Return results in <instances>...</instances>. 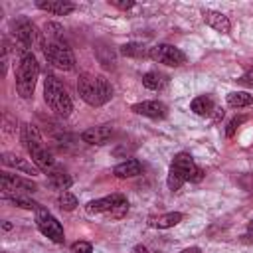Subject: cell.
<instances>
[{"label": "cell", "instance_id": "1", "mask_svg": "<svg viewBox=\"0 0 253 253\" xmlns=\"http://www.w3.org/2000/svg\"><path fill=\"white\" fill-rule=\"evenodd\" d=\"M77 91L79 97L91 107H101L113 97V87L109 79L99 73H81L77 79Z\"/></svg>", "mask_w": 253, "mask_h": 253}, {"label": "cell", "instance_id": "2", "mask_svg": "<svg viewBox=\"0 0 253 253\" xmlns=\"http://www.w3.org/2000/svg\"><path fill=\"white\" fill-rule=\"evenodd\" d=\"M202 178H204V172L202 168L196 166L194 158L188 152H178L170 164L166 184H168V190L176 192L184 186V182H200Z\"/></svg>", "mask_w": 253, "mask_h": 253}, {"label": "cell", "instance_id": "3", "mask_svg": "<svg viewBox=\"0 0 253 253\" xmlns=\"http://www.w3.org/2000/svg\"><path fill=\"white\" fill-rule=\"evenodd\" d=\"M40 75V63L30 49H22L18 69H16V91L22 99H30L34 95L36 83Z\"/></svg>", "mask_w": 253, "mask_h": 253}, {"label": "cell", "instance_id": "4", "mask_svg": "<svg viewBox=\"0 0 253 253\" xmlns=\"http://www.w3.org/2000/svg\"><path fill=\"white\" fill-rule=\"evenodd\" d=\"M22 142H24L26 150L30 152L32 162H34L40 170L47 172L49 168H53L55 160H53L51 152L45 148V144H43V140H42V134H40V130H38L34 125H24V126H22Z\"/></svg>", "mask_w": 253, "mask_h": 253}, {"label": "cell", "instance_id": "5", "mask_svg": "<svg viewBox=\"0 0 253 253\" xmlns=\"http://www.w3.org/2000/svg\"><path fill=\"white\" fill-rule=\"evenodd\" d=\"M43 99L49 105V109L59 117H69L73 111V101L67 95L65 87L55 75H45L43 79Z\"/></svg>", "mask_w": 253, "mask_h": 253}, {"label": "cell", "instance_id": "6", "mask_svg": "<svg viewBox=\"0 0 253 253\" xmlns=\"http://www.w3.org/2000/svg\"><path fill=\"white\" fill-rule=\"evenodd\" d=\"M42 49H43L45 59H47L51 65H55L57 69L71 71V69L75 67L73 51H71V47H69L63 40H47V42H43Z\"/></svg>", "mask_w": 253, "mask_h": 253}, {"label": "cell", "instance_id": "7", "mask_svg": "<svg viewBox=\"0 0 253 253\" xmlns=\"http://www.w3.org/2000/svg\"><path fill=\"white\" fill-rule=\"evenodd\" d=\"M85 210L89 213H111L113 217H123L128 210V204L123 194H111V196L89 202L85 206Z\"/></svg>", "mask_w": 253, "mask_h": 253}, {"label": "cell", "instance_id": "8", "mask_svg": "<svg viewBox=\"0 0 253 253\" xmlns=\"http://www.w3.org/2000/svg\"><path fill=\"white\" fill-rule=\"evenodd\" d=\"M36 223H38V229H40L45 237H49L53 243H63L65 233H63L61 223H59L45 208H42V206L36 210Z\"/></svg>", "mask_w": 253, "mask_h": 253}, {"label": "cell", "instance_id": "9", "mask_svg": "<svg viewBox=\"0 0 253 253\" xmlns=\"http://www.w3.org/2000/svg\"><path fill=\"white\" fill-rule=\"evenodd\" d=\"M12 34H14L16 40L20 42L22 49H30L34 43L43 45L38 28H36L28 18H18V20H14V22H12Z\"/></svg>", "mask_w": 253, "mask_h": 253}, {"label": "cell", "instance_id": "10", "mask_svg": "<svg viewBox=\"0 0 253 253\" xmlns=\"http://www.w3.org/2000/svg\"><path fill=\"white\" fill-rule=\"evenodd\" d=\"M148 55H150V59H154L158 63H164L168 67H180L186 61L184 51L174 47V45H170V43H158V45L150 47Z\"/></svg>", "mask_w": 253, "mask_h": 253}, {"label": "cell", "instance_id": "11", "mask_svg": "<svg viewBox=\"0 0 253 253\" xmlns=\"http://www.w3.org/2000/svg\"><path fill=\"white\" fill-rule=\"evenodd\" d=\"M38 186L32 182V180H24L16 174H10V172H2V194H18L22 196L24 194H30V192H36Z\"/></svg>", "mask_w": 253, "mask_h": 253}, {"label": "cell", "instance_id": "12", "mask_svg": "<svg viewBox=\"0 0 253 253\" xmlns=\"http://www.w3.org/2000/svg\"><path fill=\"white\" fill-rule=\"evenodd\" d=\"M132 111L136 115H142V117H150V119H164L168 109L162 101H142V103H134L132 105Z\"/></svg>", "mask_w": 253, "mask_h": 253}, {"label": "cell", "instance_id": "13", "mask_svg": "<svg viewBox=\"0 0 253 253\" xmlns=\"http://www.w3.org/2000/svg\"><path fill=\"white\" fill-rule=\"evenodd\" d=\"M113 136V126L111 125H99V126H91L87 130H83L81 140L87 144H105L109 142V138Z\"/></svg>", "mask_w": 253, "mask_h": 253}, {"label": "cell", "instance_id": "14", "mask_svg": "<svg viewBox=\"0 0 253 253\" xmlns=\"http://www.w3.org/2000/svg\"><path fill=\"white\" fill-rule=\"evenodd\" d=\"M2 164L8 166V168H14V170H20L24 174H30V176H36L40 174V168L32 162H28L26 158L18 156V154H12V152H4L2 154Z\"/></svg>", "mask_w": 253, "mask_h": 253}, {"label": "cell", "instance_id": "15", "mask_svg": "<svg viewBox=\"0 0 253 253\" xmlns=\"http://www.w3.org/2000/svg\"><path fill=\"white\" fill-rule=\"evenodd\" d=\"M202 18H204V22H206L210 28H213L215 32L229 34V30H231L229 18H227L225 14H221V12H217V10H204V12H202Z\"/></svg>", "mask_w": 253, "mask_h": 253}, {"label": "cell", "instance_id": "16", "mask_svg": "<svg viewBox=\"0 0 253 253\" xmlns=\"http://www.w3.org/2000/svg\"><path fill=\"white\" fill-rule=\"evenodd\" d=\"M36 6L43 12L53 14V16H67L75 10V6L71 2H65V0H40V2H36Z\"/></svg>", "mask_w": 253, "mask_h": 253}, {"label": "cell", "instance_id": "17", "mask_svg": "<svg viewBox=\"0 0 253 253\" xmlns=\"http://www.w3.org/2000/svg\"><path fill=\"white\" fill-rule=\"evenodd\" d=\"M140 170H142V164H140L136 158H128V160L117 164V166L113 168V174H115L117 178H134V176L140 174Z\"/></svg>", "mask_w": 253, "mask_h": 253}, {"label": "cell", "instance_id": "18", "mask_svg": "<svg viewBox=\"0 0 253 253\" xmlns=\"http://www.w3.org/2000/svg\"><path fill=\"white\" fill-rule=\"evenodd\" d=\"M190 109H192L196 115H200V117H211L213 111H215V105H213V99H211V97L200 95V97H196V99L190 103Z\"/></svg>", "mask_w": 253, "mask_h": 253}, {"label": "cell", "instance_id": "19", "mask_svg": "<svg viewBox=\"0 0 253 253\" xmlns=\"http://www.w3.org/2000/svg\"><path fill=\"white\" fill-rule=\"evenodd\" d=\"M142 85L146 89H150V91H158V89H162L166 85V75H162L158 71H146L142 75Z\"/></svg>", "mask_w": 253, "mask_h": 253}, {"label": "cell", "instance_id": "20", "mask_svg": "<svg viewBox=\"0 0 253 253\" xmlns=\"http://www.w3.org/2000/svg\"><path fill=\"white\" fill-rule=\"evenodd\" d=\"M47 184L51 186V188H55V190H61V192H65L71 184H73V180H71V176L69 174H65V172H51L49 176H47Z\"/></svg>", "mask_w": 253, "mask_h": 253}, {"label": "cell", "instance_id": "21", "mask_svg": "<svg viewBox=\"0 0 253 253\" xmlns=\"http://www.w3.org/2000/svg\"><path fill=\"white\" fill-rule=\"evenodd\" d=\"M253 103V95L245 93V91H231L227 95V105L233 109H241V107H249Z\"/></svg>", "mask_w": 253, "mask_h": 253}, {"label": "cell", "instance_id": "22", "mask_svg": "<svg viewBox=\"0 0 253 253\" xmlns=\"http://www.w3.org/2000/svg\"><path fill=\"white\" fill-rule=\"evenodd\" d=\"M2 198L8 200L10 204L18 206V208H24V210H38V208H40L38 202L30 200V198H26V196H18V194H2Z\"/></svg>", "mask_w": 253, "mask_h": 253}, {"label": "cell", "instance_id": "23", "mask_svg": "<svg viewBox=\"0 0 253 253\" xmlns=\"http://www.w3.org/2000/svg\"><path fill=\"white\" fill-rule=\"evenodd\" d=\"M182 213L180 211H168V213H164V215H160V217H156V221H154V225L158 227V229H168V227H174L176 223H180L182 221Z\"/></svg>", "mask_w": 253, "mask_h": 253}, {"label": "cell", "instance_id": "24", "mask_svg": "<svg viewBox=\"0 0 253 253\" xmlns=\"http://www.w3.org/2000/svg\"><path fill=\"white\" fill-rule=\"evenodd\" d=\"M57 204H59L61 210H65V211H73V210L77 208V198H75L71 192H61L59 198H57Z\"/></svg>", "mask_w": 253, "mask_h": 253}, {"label": "cell", "instance_id": "25", "mask_svg": "<svg viewBox=\"0 0 253 253\" xmlns=\"http://www.w3.org/2000/svg\"><path fill=\"white\" fill-rule=\"evenodd\" d=\"M121 53H123V55H130V57H138V55L144 53V49H142V45H138V43H125V45L121 47Z\"/></svg>", "mask_w": 253, "mask_h": 253}, {"label": "cell", "instance_id": "26", "mask_svg": "<svg viewBox=\"0 0 253 253\" xmlns=\"http://www.w3.org/2000/svg\"><path fill=\"white\" fill-rule=\"evenodd\" d=\"M61 32H63V28L59 24H53V22L45 24V34L49 36V40H61Z\"/></svg>", "mask_w": 253, "mask_h": 253}, {"label": "cell", "instance_id": "27", "mask_svg": "<svg viewBox=\"0 0 253 253\" xmlns=\"http://www.w3.org/2000/svg\"><path fill=\"white\" fill-rule=\"evenodd\" d=\"M245 121H247V117H243V115H241V117L231 119V121H229V125H227V128H225V134H227V136H233V134H235V130H237V126H239L241 123H245Z\"/></svg>", "mask_w": 253, "mask_h": 253}, {"label": "cell", "instance_id": "28", "mask_svg": "<svg viewBox=\"0 0 253 253\" xmlns=\"http://www.w3.org/2000/svg\"><path fill=\"white\" fill-rule=\"evenodd\" d=\"M91 243H87V241H75L73 245H71V253H91Z\"/></svg>", "mask_w": 253, "mask_h": 253}, {"label": "cell", "instance_id": "29", "mask_svg": "<svg viewBox=\"0 0 253 253\" xmlns=\"http://www.w3.org/2000/svg\"><path fill=\"white\" fill-rule=\"evenodd\" d=\"M111 4H113V6H117V8H121V10H128V8H132V6H134V2H132V0H111Z\"/></svg>", "mask_w": 253, "mask_h": 253}, {"label": "cell", "instance_id": "30", "mask_svg": "<svg viewBox=\"0 0 253 253\" xmlns=\"http://www.w3.org/2000/svg\"><path fill=\"white\" fill-rule=\"evenodd\" d=\"M237 81H239V83H243V85H251V87H253V69H251V71H247V73H243Z\"/></svg>", "mask_w": 253, "mask_h": 253}, {"label": "cell", "instance_id": "31", "mask_svg": "<svg viewBox=\"0 0 253 253\" xmlns=\"http://www.w3.org/2000/svg\"><path fill=\"white\" fill-rule=\"evenodd\" d=\"M241 241L243 243H253V235L251 233H245V235H241Z\"/></svg>", "mask_w": 253, "mask_h": 253}, {"label": "cell", "instance_id": "32", "mask_svg": "<svg viewBox=\"0 0 253 253\" xmlns=\"http://www.w3.org/2000/svg\"><path fill=\"white\" fill-rule=\"evenodd\" d=\"M180 253H202L198 247H188V249H184V251H180Z\"/></svg>", "mask_w": 253, "mask_h": 253}, {"label": "cell", "instance_id": "33", "mask_svg": "<svg viewBox=\"0 0 253 253\" xmlns=\"http://www.w3.org/2000/svg\"><path fill=\"white\" fill-rule=\"evenodd\" d=\"M247 229H249V233H253V219L247 223Z\"/></svg>", "mask_w": 253, "mask_h": 253}, {"label": "cell", "instance_id": "34", "mask_svg": "<svg viewBox=\"0 0 253 253\" xmlns=\"http://www.w3.org/2000/svg\"><path fill=\"white\" fill-rule=\"evenodd\" d=\"M136 251L138 253H146V247H136Z\"/></svg>", "mask_w": 253, "mask_h": 253}]
</instances>
